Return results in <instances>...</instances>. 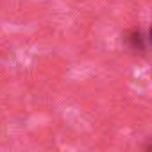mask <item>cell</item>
I'll use <instances>...</instances> for the list:
<instances>
[{
    "label": "cell",
    "instance_id": "6da1fadb",
    "mask_svg": "<svg viewBox=\"0 0 152 152\" xmlns=\"http://www.w3.org/2000/svg\"><path fill=\"white\" fill-rule=\"evenodd\" d=\"M125 41H127V45L132 48V50H143V38H141V34H140V31H136V29H132V31H129L127 34H125Z\"/></svg>",
    "mask_w": 152,
    "mask_h": 152
},
{
    "label": "cell",
    "instance_id": "7a4b0ae2",
    "mask_svg": "<svg viewBox=\"0 0 152 152\" xmlns=\"http://www.w3.org/2000/svg\"><path fill=\"white\" fill-rule=\"evenodd\" d=\"M150 41H152V29H150Z\"/></svg>",
    "mask_w": 152,
    "mask_h": 152
}]
</instances>
